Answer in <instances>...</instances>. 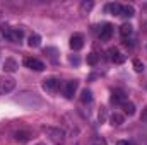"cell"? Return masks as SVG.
I'll return each mask as SVG.
<instances>
[{"label": "cell", "mask_w": 147, "mask_h": 145, "mask_svg": "<svg viewBox=\"0 0 147 145\" xmlns=\"http://www.w3.org/2000/svg\"><path fill=\"white\" fill-rule=\"evenodd\" d=\"M45 51H46V53H51V55H50V56H51V60H53V62H57V50H55V48H46Z\"/></svg>", "instance_id": "24"}, {"label": "cell", "mask_w": 147, "mask_h": 145, "mask_svg": "<svg viewBox=\"0 0 147 145\" xmlns=\"http://www.w3.org/2000/svg\"><path fill=\"white\" fill-rule=\"evenodd\" d=\"M16 87V80L12 77H0V96H5L9 92H12Z\"/></svg>", "instance_id": "3"}, {"label": "cell", "mask_w": 147, "mask_h": 145, "mask_svg": "<svg viewBox=\"0 0 147 145\" xmlns=\"http://www.w3.org/2000/svg\"><path fill=\"white\" fill-rule=\"evenodd\" d=\"M92 5H94V3H92L91 0H89V2H87V0L82 2V3H80V14H87V12L92 9Z\"/></svg>", "instance_id": "21"}, {"label": "cell", "mask_w": 147, "mask_h": 145, "mask_svg": "<svg viewBox=\"0 0 147 145\" xmlns=\"http://www.w3.org/2000/svg\"><path fill=\"white\" fill-rule=\"evenodd\" d=\"M132 63H134V70H135V72H144V63H142L139 58H135Z\"/></svg>", "instance_id": "23"}, {"label": "cell", "mask_w": 147, "mask_h": 145, "mask_svg": "<svg viewBox=\"0 0 147 145\" xmlns=\"http://www.w3.org/2000/svg\"><path fill=\"white\" fill-rule=\"evenodd\" d=\"M98 60H99V56H98L96 53H89V55H87V63H89L91 67H94V65L98 63Z\"/></svg>", "instance_id": "22"}, {"label": "cell", "mask_w": 147, "mask_h": 145, "mask_svg": "<svg viewBox=\"0 0 147 145\" xmlns=\"http://www.w3.org/2000/svg\"><path fill=\"white\" fill-rule=\"evenodd\" d=\"M123 121H125V118H123V114H120V113H113L110 116V123L113 126H120Z\"/></svg>", "instance_id": "15"}, {"label": "cell", "mask_w": 147, "mask_h": 145, "mask_svg": "<svg viewBox=\"0 0 147 145\" xmlns=\"http://www.w3.org/2000/svg\"><path fill=\"white\" fill-rule=\"evenodd\" d=\"M116 145H135V144H132V142H127V140H118V142H116Z\"/></svg>", "instance_id": "27"}, {"label": "cell", "mask_w": 147, "mask_h": 145, "mask_svg": "<svg viewBox=\"0 0 147 145\" xmlns=\"http://www.w3.org/2000/svg\"><path fill=\"white\" fill-rule=\"evenodd\" d=\"M36 145H46V144H36Z\"/></svg>", "instance_id": "29"}, {"label": "cell", "mask_w": 147, "mask_h": 145, "mask_svg": "<svg viewBox=\"0 0 147 145\" xmlns=\"http://www.w3.org/2000/svg\"><path fill=\"white\" fill-rule=\"evenodd\" d=\"M69 44H70V48H72L74 51H79L82 46H84V36L82 34H72V38H70V41H69Z\"/></svg>", "instance_id": "7"}, {"label": "cell", "mask_w": 147, "mask_h": 145, "mask_svg": "<svg viewBox=\"0 0 147 145\" xmlns=\"http://www.w3.org/2000/svg\"><path fill=\"white\" fill-rule=\"evenodd\" d=\"M106 12L111 14V15H120L121 14V3H108L106 5Z\"/></svg>", "instance_id": "13"}, {"label": "cell", "mask_w": 147, "mask_h": 145, "mask_svg": "<svg viewBox=\"0 0 147 145\" xmlns=\"http://www.w3.org/2000/svg\"><path fill=\"white\" fill-rule=\"evenodd\" d=\"M121 109L125 111V114L132 116V114L135 113V104H134V103H128V101H125V103L121 104Z\"/></svg>", "instance_id": "18"}, {"label": "cell", "mask_w": 147, "mask_h": 145, "mask_svg": "<svg viewBox=\"0 0 147 145\" xmlns=\"http://www.w3.org/2000/svg\"><path fill=\"white\" fill-rule=\"evenodd\" d=\"M58 85H60V80L55 79V77H50V79H46V80L43 82V89L48 91V92H57Z\"/></svg>", "instance_id": "6"}, {"label": "cell", "mask_w": 147, "mask_h": 145, "mask_svg": "<svg viewBox=\"0 0 147 145\" xmlns=\"http://www.w3.org/2000/svg\"><path fill=\"white\" fill-rule=\"evenodd\" d=\"M111 103L113 104H123L125 103V92L120 91V89H115L111 92Z\"/></svg>", "instance_id": "10"}, {"label": "cell", "mask_w": 147, "mask_h": 145, "mask_svg": "<svg viewBox=\"0 0 147 145\" xmlns=\"http://www.w3.org/2000/svg\"><path fill=\"white\" fill-rule=\"evenodd\" d=\"M87 145H106V140H105L103 137H98V135H96V137H92V138L87 142Z\"/></svg>", "instance_id": "20"}, {"label": "cell", "mask_w": 147, "mask_h": 145, "mask_svg": "<svg viewBox=\"0 0 147 145\" xmlns=\"http://www.w3.org/2000/svg\"><path fill=\"white\" fill-rule=\"evenodd\" d=\"M80 103H82V104L92 103V92H91L89 89H84V91L80 92Z\"/></svg>", "instance_id": "16"}, {"label": "cell", "mask_w": 147, "mask_h": 145, "mask_svg": "<svg viewBox=\"0 0 147 145\" xmlns=\"http://www.w3.org/2000/svg\"><path fill=\"white\" fill-rule=\"evenodd\" d=\"M69 60H70V63H74V65H79V58L77 56H70Z\"/></svg>", "instance_id": "28"}, {"label": "cell", "mask_w": 147, "mask_h": 145, "mask_svg": "<svg viewBox=\"0 0 147 145\" xmlns=\"http://www.w3.org/2000/svg\"><path fill=\"white\" fill-rule=\"evenodd\" d=\"M43 132L46 133V137L53 142L55 145H63L65 144V132L55 126H43Z\"/></svg>", "instance_id": "1"}, {"label": "cell", "mask_w": 147, "mask_h": 145, "mask_svg": "<svg viewBox=\"0 0 147 145\" xmlns=\"http://www.w3.org/2000/svg\"><path fill=\"white\" fill-rule=\"evenodd\" d=\"M108 55H110V60L113 63H116V65H121V63L125 62V55H123L120 50H116V48L108 50Z\"/></svg>", "instance_id": "5"}, {"label": "cell", "mask_w": 147, "mask_h": 145, "mask_svg": "<svg viewBox=\"0 0 147 145\" xmlns=\"http://www.w3.org/2000/svg\"><path fill=\"white\" fill-rule=\"evenodd\" d=\"M120 15H123V17H134L135 15V9L132 5H121V14Z\"/></svg>", "instance_id": "17"}, {"label": "cell", "mask_w": 147, "mask_h": 145, "mask_svg": "<svg viewBox=\"0 0 147 145\" xmlns=\"http://www.w3.org/2000/svg\"><path fill=\"white\" fill-rule=\"evenodd\" d=\"M113 36V26L111 24H105L101 29H99V39L101 41H108Z\"/></svg>", "instance_id": "9"}, {"label": "cell", "mask_w": 147, "mask_h": 145, "mask_svg": "<svg viewBox=\"0 0 147 145\" xmlns=\"http://www.w3.org/2000/svg\"><path fill=\"white\" fill-rule=\"evenodd\" d=\"M0 31H2V34L7 38L9 41H12V43H21V39H22V29H12V28H9V26H5V24H2L0 26Z\"/></svg>", "instance_id": "2"}, {"label": "cell", "mask_w": 147, "mask_h": 145, "mask_svg": "<svg viewBox=\"0 0 147 145\" xmlns=\"http://www.w3.org/2000/svg\"><path fill=\"white\" fill-rule=\"evenodd\" d=\"M14 138H16V142H19V144H26V142L31 140V133L26 132V130H19V132L14 133Z\"/></svg>", "instance_id": "11"}, {"label": "cell", "mask_w": 147, "mask_h": 145, "mask_svg": "<svg viewBox=\"0 0 147 145\" xmlns=\"http://www.w3.org/2000/svg\"><path fill=\"white\" fill-rule=\"evenodd\" d=\"M77 87H79V82H77V80H70V82H67V84H65L63 94H65V97H67V99H72L74 94H75V91H77Z\"/></svg>", "instance_id": "8"}, {"label": "cell", "mask_w": 147, "mask_h": 145, "mask_svg": "<svg viewBox=\"0 0 147 145\" xmlns=\"http://www.w3.org/2000/svg\"><path fill=\"white\" fill-rule=\"evenodd\" d=\"M98 118H99V121H101V123L106 119V108H101V109H99V114H98Z\"/></svg>", "instance_id": "25"}, {"label": "cell", "mask_w": 147, "mask_h": 145, "mask_svg": "<svg viewBox=\"0 0 147 145\" xmlns=\"http://www.w3.org/2000/svg\"><path fill=\"white\" fill-rule=\"evenodd\" d=\"M132 33H134V26H132V24H128V22H123V24L120 26V34H121L123 38H128Z\"/></svg>", "instance_id": "14"}, {"label": "cell", "mask_w": 147, "mask_h": 145, "mask_svg": "<svg viewBox=\"0 0 147 145\" xmlns=\"http://www.w3.org/2000/svg\"><path fill=\"white\" fill-rule=\"evenodd\" d=\"M140 121H144V123H147V106H144V109H142V113H140Z\"/></svg>", "instance_id": "26"}, {"label": "cell", "mask_w": 147, "mask_h": 145, "mask_svg": "<svg viewBox=\"0 0 147 145\" xmlns=\"http://www.w3.org/2000/svg\"><path fill=\"white\" fill-rule=\"evenodd\" d=\"M28 44H29L31 48H38V46L41 44V38L38 36V34H31L29 39H28Z\"/></svg>", "instance_id": "19"}, {"label": "cell", "mask_w": 147, "mask_h": 145, "mask_svg": "<svg viewBox=\"0 0 147 145\" xmlns=\"http://www.w3.org/2000/svg\"><path fill=\"white\" fill-rule=\"evenodd\" d=\"M24 65L28 68H31V70H36V72H43L45 70V63L41 60H38V58H33V56L24 58Z\"/></svg>", "instance_id": "4"}, {"label": "cell", "mask_w": 147, "mask_h": 145, "mask_svg": "<svg viewBox=\"0 0 147 145\" xmlns=\"http://www.w3.org/2000/svg\"><path fill=\"white\" fill-rule=\"evenodd\" d=\"M17 67H19V65H17V62H16L14 58H7V60L3 62V70H5V72H10V73L16 72Z\"/></svg>", "instance_id": "12"}]
</instances>
